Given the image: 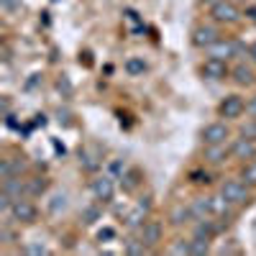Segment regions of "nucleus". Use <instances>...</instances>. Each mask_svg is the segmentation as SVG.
<instances>
[{
  "mask_svg": "<svg viewBox=\"0 0 256 256\" xmlns=\"http://www.w3.org/2000/svg\"><path fill=\"white\" fill-rule=\"evenodd\" d=\"M251 187L238 177V180H226L223 184H220V192H223V198L230 202V205H246L248 200H251V192H248Z\"/></svg>",
  "mask_w": 256,
  "mask_h": 256,
  "instance_id": "1",
  "label": "nucleus"
},
{
  "mask_svg": "<svg viewBox=\"0 0 256 256\" xmlns=\"http://www.w3.org/2000/svg\"><path fill=\"white\" fill-rule=\"evenodd\" d=\"M210 16L216 18L218 24H238L241 20V10L236 8L233 0H218V3L210 8Z\"/></svg>",
  "mask_w": 256,
  "mask_h": 256,
  "instance_id": "2",
  "label": "nucleus"
},
{
  "mask_svg": "<svg viewBox=\"0 0 256 256\" xmlns=\"http://www.w3.org/2000/svg\"><path fill=\"white\" fill-rule=\"evenodd\" d=\"M244 110H246V100H244L241 95H226V98L220 100V105H218V113H220V118H226V120L241 118Z\"/></svg>",
  "mask_w": 256,
  "mask_h": 256,
  "instance_id": "3",
  "label": "nucleus"
},
{
  "mask_svg": "<svg viewBox=\"0 0 256 256\" xmlns=\"http://www.w3.org/2000/svg\"><path fill=\"white\" fill-rule=\"evenodd\" d=\"M113 180H116L113 174H100V177L92 180L90 190H92V195H95L98 202H110L113 200V195H116V182Z\"/></svg>",
  "mask_w": 256,
  "mask_h": 256,
  "instance_id": "4",
  "label": "nucleus"
},
{
  "mask_svg": "<svg viewBox=\"0 0 256 256\" xmlns=\"http://www.w3.org/2000/svg\"><path fill=\"white\" fill-rule=\"evenodd\" d=\"M230 159H238V162L256 159V138H248V136L233 138V144H230Z\"/></svg>",
  "mask_w": 256,
  "mask_h": 256,
  "instance_id": "5",
  "label": "nucleus"
},
{
  "mask_svg": "<svg viewBox=\"0 0 256 256\" xmlns=\"http://www.w3.org/2000/svg\"><path fill=\"white\" fill-rule=\"evenodd\" d=\"M200 72H202V77H205V80H212V82L226 80V77L230 74V70H228V62H226V59H216V56H208V59L202 62Z\"/></svg>",
  "mask_w": 256,
  "mask_h": 256,
  "instance_id": "6",
  "label": "nucleus"
},
{
  "mask_svg": "<svg viewBox=\"0 0 256 256\" xmlns=\"http://www.w3.org/2000/svg\"><path fill=\"white\" fill-rule=\"evenodd\" d=\"M10 216H13L16 223H34L36 220V205L26 198H18L10 205Z\"/></svg>",
  "mask_w": 256,
  "mask_h": 256,
  "instance_id": "7",
  "label": "nucleus"
},
{
  "mask_svg": "<svg viewBox=\"0 0 256 256\" xmlns=\"http://www.w3.org/2000/svg\"><path fill=\"white\" fill-rule=\"evenodd\" d=\"M202 144L205 146H212V144H226L230 138V128L226 123H208L202 128Z\"/></svg>",
  "mask_w": 256,
  "mask_h": 256,
  "instance_id": "8",
  "label": "nucleus"
},
{
  "mask_svg": "<svg viewBox=\"0 0 256 256\" xmlns=\"http://www.w3.org/2000/svg\"><path fill=\"white\" fill-rule=\"evenodd\" d=\"M202 159H205V164H210V166L226 164V162L230 159V146H228V144H212V146H205Z\"/></svg>",
  "mask_w": 256,
  "mask_h": 256,
  "instance_id": "9",
  "label": "nucleus"
},
{
  "mask_svg": "<svg viewBox=\"0 0 256 256\" xmlns=\"http://www.w3.org/2000/svg\"><path fill=\"white\" fill-rule=\"evenodd\" d=\"M162 236H164V226H162L159 220H146V223L141 226V236H138V238H141L148 248H154V246H159Z\"/></svg>",
  "mask_w": 256,
  "mask_h": 256,
  "instance_id": "10",
  "label": "nucleus"
},
{
  "mask_svg": "<svg viewBox=\"0 0 256 256\" xmlns=\"http://www.w3.org/2000/svg\"><path fill=\"white\" fill-rule=\"evenodd\" d=\"M218 38H220V34L212 26H198L195 31H192V44H195L198 49H208L210 44H216Z\"/></svg>",
  "mask_w": 256,
  "mask_h": 256,
  "instance_id": "11",
  "label": "nucleus"
},
{
  "mask_svg": "<svg viewBox=\"0 0 256 256\" xmlns=\"http://www.w3.org/2000/svg\"><path fill=\"white\" fill-rule=\"evenodd\" d=\"M230 202L223 198V192H216V195H210V216L212 218H226L230 216Z\"/></svg>",
  "mask_w": 256,
  "mask_h": 256,
  "instance_id": "12",
  "label": "nucleus"
},
{
  "mask_svg": "<svg viewBox=\"0 0 256 256\" xmlns=\"http://www.w3.org/2000/svg\"><path fill=\"white\" fill-rule=\"evenodd\" d=\"M3 192H8L13 200H18V198H24L28 192V187H26L24 180H20V174H16V177H6L3 180Z\"/></svg>",
  "mask_w": 256,
  "mask_h": 256,
  "instance_id": "13",
  "label": "nucleus"
},
{
  "mask_svg": "<svg viewBox=\"0 0 256 256\" xmlns=\"http://www.w3.org/2000/svg\"><path fill=\"white\" fill-rule=\"evenodd\" d=\"M230 74H233V82L241 84V88H248V84H254V80H256L254 70L246 67V64H236V67L230 70Z\"/></svg>",
  "mask_w": 256,
  "mask_h": 256,
  "instance_id": "14",
  "label": "nucleus"
},
{
  "mask_svg": "<svg viewBox=\"0 0 256 256\" xmlns=\"http://www.w3.org/2000/svg\"><path fill=\"white\" fill-rule=\"evenodd\" d=\"M192 210V218L200 220V218H210V198H195L190 202Z\"/></svg>",
  "mask_w": 256,
  "mask_h": 256,
  "instance_id": "15",
  "label": "nucleus"
},
{
  "mask_svg": "<svg viewBox=\"0 0 256 256\" xmlns=\"http://www.w3.org/2000/svg\"><path fill=\"white\" fill-rule=\"evenodd\" d=\"M169 220H172V226H184V223L195 220V218H192L190 205H177V208H172V212H169Z\"/></svg>",
  "mask_w": 256,
  "mask_h": 256,
  "instance_id": "16",
  "label": "nucleus"
},
{
  "mask_svg": "<svg viewBox=\"0 0 256 256\" xmlns=\"http://www.w3.org/2000/svg\"><path fill=\"white\" fill-rule=\"evenodd\" d=\"M218 233V226L212 223V220H208V218H200L198 223H195V233L192 236H202V238H210L212 241V236Z\"/></svg>",
  "mask_w": 256,
  "mask_h": 256,
  "instance_id": "17",
  "label": "nucleus"
},
{
  "mask_svg": "<svg viewBox=\"0 0 256 256\" xmlns=\"http://www.w3.org/2000/svg\"><path fill=\"white\" fill-rule=\"evenodd\" d=\"M120 180H123V190L126 192H134L141 184V172L138 169H126V172L120 174Z\"/></svg>",
  "mask_w": 256,
  "mask_h": 256,
  "instance_id": "18",
  "label": "nucleus"
},
{
  "mask_svg": "<svg viewBox=\"0 0 256 256\" xmlns=\"http://www.w3.org/2000/svg\"><path fill=\"white\" fill-rule=\"evenodd\" d=\"M146 218H148V212H146V210H141V208L136 205V208L126 216V226L131 228V230H134V228H141V226L146 223Z\"/></svg>",
  "mask_w": 256,
  "mask_h": 256,
  "instance_id": "19",
  "label": "nucleus"
},
{
  "mask_svg": "<svg viewBox=\"0 0 256 256\" xmlns=\"http://www.w3.org/2000/svg\"><path fill=\"white\" fill-rule=\"evenodd\" d=\"M208 251H210V238H202V236L190 238V254L192 256H205Z\"/></svg>",
  "mask_w": 256,
  "mask_h": 256,
  "instance_id": "20",
  "label": "nucleus"
},
{
  "mask_svg": "<svg viewBox=\"0 0 256 256\" xmlns=\"http://www.w3.org/2000/svg\"><path fill=\"white\" fill-rule=\"evenodd\" d=\"M148 70V64L141 59V56H131V59H126V72L131 74V77H138Z\"/></svg>",
  "mask_w": 256,
  "mask_h": 256,
  "instance_id": "21",
  "label": "nucleus"
},
{
  "mask_svg": "<svg viewBox=\"0 0 256 256\" xmlns=\"http://www.w3.org/2000/svg\"><path fill=\"white\" fill-rule=\"evenodd\" d=\"M67 205H70L67 192H56V195L52 198V202H49V212H52V216H59V212L67 210Z\"/></svg>",
  "mask_w": 256,
  "mask_h": 256,
  "instance_id": "22",
  "label": "nucleus"
},
{
  "mask_svg": "<svg viewBox=\"0 0 256 256\" xmlns=\"http://www.w3.org/2000/svg\"><path fill=\"white\" fill-rule=\"evenodd\" d=\"M123 251H126L128 256H144V254L148 251V246H146L141 238H128V241L123 244Z\"/></svg>",
  "mask_w": 256,
  "mask_h": 256,
  "instance_id": "23",
  "label": "nucleus"
},
{
  "mask_svg": "<svg viewBox=\"0 0 256 256\" xmlns=\"http://www.w3.org/2000/svg\"><path fill=\"white\" fill-rule=\"evenodd\" d=\"M241 180H244L248 187H256V159L244 162V166H241Z\"/></svg>",
  "mask_w": 256,
  "mask_h": 256,
  "instance_id": "24",
  "label": "nucleus"
},
{
  "mask_svg": "<svg viewBox=\"0 0 256 256\" xmlns=\"http://www.w3.org/2000/svg\"><path fill=\"white\" fill-rule=\"evenodd\" d=\"M100 218H102L100 205H88V208L82 210V223H84V226H95Z\"/></svg>",
  "mask_w": 256,
  "mask_h": 256,
  "instance_id": "25",
  "label": "nucleus"
},
{
  "mask_svg": "<svg viewBox=\"0 0 256 256\" xmlns=\"http://www.w3.org/2000/svg\"><path fill=\"white\" fill-rule=\"evenodd\" d=\"M80 164L88 169V172H95V169L100 166V159H95L92 154H88V152H82V148H80Z\"/></svg>",
  "mask_w": 256,
  "mask_h": 256,
  "instance_id": "26",
  "label": "nucleus"
},
{
  "mask_svg": "<svg viewBox=\"0 0 256 256\" xmlns=\"http://www.w3.org/2000/svg\"><path fill=\"white\" fill-rule=\"evenodd\" d=\"M26 187H28V195H41L46 190V180H31L26 182Z\"/></svg>",
  "mask_w": 256,
  "mask_h": 256,
  "instance_id": "27",
  "label": "nucleus"
},
{
  "mask_svg": "<svg viewBox=\"0 0 256 256\" xmlns=\"http://www.w3.org/2000/svg\"><path fill=\"white\" fill-rule=\"evenodd\" d=\"M113 238H116V228H108V226H105V228L98 230V241H113Z\"/></svg>",
  "mask_w": 256,
  "mask_h": 256,
  "instance_id": "28",
  "label": "nucleus"
},
{
  "mask_svg": "<svg viewBox=\"0 0 256 256\" xmlns=\"http://www.w3.org/2000/svg\"><path fill=\"white\" fill-rule=\"evenodd\" d=\"M210 177H208V172H200V169H195V172H190V182L192 184H202V182H208Z\"/></svg>",
  "mask_w": 256,
  "mask_h": 256,
  "instance_id": "29",
  "label": "nucleus"
},
{
  "mask_svg": "<svg viewBox=\"0 0 256 256\" xmlns=\"http://www.w3.org/2000/svg\"><path fill=\"white\" fill-rule=\"evenodd\" d=\"M241 136H248V138H256V118H251V123H246L241 128Z\"/></svg>",
  "mask_w": 256,
  "mask_h": 256,
  "instance_id": "30",
  "label": "nucleus"
},
{
  "mask_svg": "<svg viewBox=\"0 0 256 256\" xmlns=\"http://www.w3.org/2000/svg\"><path fill=\"white\" fill-rule=\"evenodd\" d=\"M26 254H34V256L46 254V246H44V244H28V246H26Z\"/></svg>",
  "mask_w": 256,
  "mask_h": 256,
  "instance_id": "31",
  "label": "nucleus"
},
{
  "mask_svg": "<svg viewBox=\"0 0 256 256\" xmlns=\"http://www.w3.org/2000/svg\"><path fill=\"white\" fill-rule=\"evenodd\" d=\"M141 210H146V212H152V195H144V198H138V202H136Z\"/></svg>",
  "mask_w": 256,
  "mask_h": 256,
  "instance_id": "32",
  "label": "nucleus"
},
{
  "mask_svg": "<svg viewBox=\"0 0 256 256\" xmlns=\"http://www.w3.org/2000/svg\"><path fill=\"white\" fill-rule=\"evenodd\" d=\"M172 254H190V241H180L172 246Z\"/></svg>",
  "mask_w": 256,
  "mask_h": 256,
  "instance_id": "33",
  "label": "nucleus"
},
{
  "mask_svg": "<svg viewBox=\"0 0 256 256\" xmlns=\"http://www.w3.org/2000/svg\"><path fill=\"white\" fill-rule=\"evenodd\" d=\"M18 3H20V0H0V8H3V10H16L18 8Z\"/></svg>",
  "mask_w": 256,
  "mask_h": 256,
  "instance_id": "34",
  "label": "nucleus"
},
{
  "mask_svg": "<svg viewBox=\"0 0 256 256\" xmlns=\"http://www.w3.org/2000/svg\"><path fill=\"white\" fill-rule=\"evenodd\" d=\"M56 88H59V90H64V92H67V95L72 92V84H70V80H67V77H62V80L56 82Z\"/></svg>",
  "mask_w": 256,
  "mask_h": 256,
  "instance_id": "35",
  "label": "nucleus"
},
{
  "mask_svg": "<svg viewBox=\"0 0 256 256\" xmlns=\"http://www.w3.org/2000/svg\"><path fill=\"white\" fill-rule=\"evenodd\" d=\"M246 113H248L251 118H256V95H254V98L246 102Z\"/></svg>",
  "mask_w": 256,
  "mask_h": 256,
  "instance_id": "36",
  "label": "nucleus"
},
{
  "mask_svg": "<svg viewBox=\"0 0 256 256\" xmlns=\"http://www.w3.org/2000/svg\"><path fill=\"white\" fill-rule=\"evenodd\" d=\"M120 172H126V166H123L120 162H113V164H110V174L116 177V174H120Z\"/></svg>",
  "mask_w": 256,
  "mask_h": 256,
  "instance_id": "37",
  "label": "nucleus"
},
{
  "mask_svg": "<svg viewBox=\"0 0 256 256\" xmlns=\"http://www.w3.org/2000/svg\"><path fill=\"white\" fill-rule=\"evenodd\" d=\"M248 56H251V62H256V41L248 46Z\"/></svg>",
  "mask_w": 256,
  "mask_h": 256,
  "instance_id": "38",
  "label": "nucleus"
},
{
  "mask_svg": "<svg viewBox=\"0 0 256 256\" xmlns=\"http://www.w3.org/2000/svg\"><path fill=\"white\" fill-rule=\"evenodd\" d=\"M246 16H248L251 20H256V8H246Z\"/></svg>",
  "mask_w": 256,
  "mask_h": 256,
  "instance_id": "39",
  "label": "nucleus"
},
{
  "mask_svg": "<svg viewBox=\"0 0 256 256\" xmlns=\"http://www.w3.org/2000/svg\"><path fill=\"white\" fill-rule=\"evenodd\" d=\"M200 3H205V6H210V8H212V6L218 3V0H200Z\"/></svg>",
  "mask_w": 256,
  "mask_h": 256,
  "instance_id": "40",
  "label": "nucleus"
}]
</instances>
